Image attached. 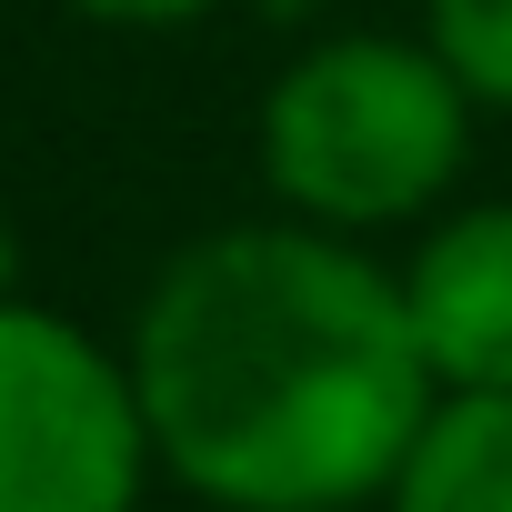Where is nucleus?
<instances>
[{
  "label": "nucleus",
  "mask_w": 512,
  "mask_h": 512,
  "mask_svg": "<svg viewBox=\"0 0 512 512\" xmlns=\"http://www.w3.org/2000/svg\"><path fill=\"white\" fill-rule=\"evenodd\" d=\"M151 452L211 512L382 502L442 402L402 272L322 221H231L171 251L131 322Z\"/></svg>",
  "instance_id": "1"
},
{
  "label": "nucleus",
  "mask_w": 512,
  "mask_h": 512,
  "mask_svg": "<svg viewBox=\"0 0 512 512\" xmlns=\"http://www.w3.org/2000/svg\"><path fill=\"white\" fill-rule=\"evenodd\" d=\"M472 91L432 41L332 31L262 101V181L292 221L392 231L422 221L472 161Z\"/></svg>",
  "instance_id": "2"
},
{
  "label": "nucleus",
  "mask_w": 512,
  "mask_h": 512,
  "mask_svg": "<svg viewBox=\"0 0 512 512\" xmlns=\"http://www.w3.org/2000/svg\"><path fill=\"white\" fill-rule=\"evenodd\" d=\"M161 452L131 352L41 302H0V512H141Z\"/></svg>",
  "instance_id": "3"
},
{
  "label": "nucleus",
  "mask_w": 512,
  "mask_h": 512,
  "mask_svg": "<svg viewBox=\"0 0 512 512\" xmlns=\"http://www.w3.org/2000/svg\"><path fill=\"white\" fill-rule=\"evenodd\" d=\"M412 342L442 392H512V201H472L402 262Z\"/></svg>",
  "instance_id": "4"
},
{
  "label": "nucleus",
  "mask_w": 512,
  "mask_h": 512,
  "mask_svg": "<svg viewBox=\"0 0 512 512\" xmlns=\"http://www.w3.org/2000/svg\"><path fill=\"white\" fill-rule=\"evenodd\" d=\"M382 512H512V392H442Z\"/></svg>",
  "instance_id": "5"
},
{
  "label": "nucleus",
  "mask_w": 512,
  "mask_h": 512,
  "mask_svg": "<svg viewBox=\"0 0 512 512\" xmlns=\"http://www.w3.org/2000/svg\"><path fill=\"white\" fill-rule=\"evenodd\" d=\"M422 41L462 71V91L482 111H512V0H432Z\"/></svg>",
  "instance_id": "6"
},
{
  "label": "nucleus",
  "mask_w": 512,
  "mask_h": 512,
  "mask_svg": "<svg viewBox=\"0 0 512 512\" xmlns=\"http://www.w3.org/2000/svg\"><path fill=\"white\" fill-rule=\"evenodd\" d=\"M61 11H81L101 31H191V21L221 11V0H61Z\"/></svg>",
  "instance_id": "7"
},
{
  "label": "nucleus",
  "mask_w": 512,
  "mask_h": 512,
  "mask_svg": "<svg viewBox=\"0 0 512 512\" xmlns=\"http://www.w3.org/2000/svg\"><path fill=\"white\" fill-rule=\"evenodd\" d=\"M21 292V241H11V211H0V302Z\"/></svg>",
  "instance_id": "8"
}]
</instances>
